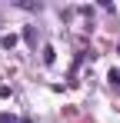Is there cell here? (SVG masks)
Here are the masks:
<instances>
[{"label": "cell", "instance_id": "obj_4", "mask_svg": "<svg viewBox=\"0 0 120 123\" xmlns=\"http://www.w3.org/2000/svg\"><path fill=\"white\" fill-rule=\"evenodd\" d=\"M23 123H30V120H23Z\"/></svg>", "mask_w": 120, "mask_h": 123}, {"label": "cell", "instance_id": "obj_3", "mask_svg": "<svg viewBox=\"0 0 120 123\" xmlns=\"http://www.w3.org/2000/svg\"><path fill=\"white\" fill-rule=\"evenodd\" d=\"M110 80H113V83L120 80V67H117V70H113V73H110Z\"/></svg>", "mask_w": 120, "mask_h": 123}, {"label": "cell", "instance_id": "obj_2", "mask_svg": "<svg viewBox=\"0 0 120 123\" xmlns=\"http://www.w3.org/2000/svg\"><path fill=\"white\" fill-rule=\"evenodd\" d=\"M0 123H17V117H10V113H0Z\"/></svg>", "mask_w": 120, "mask_h": 123}, {"label": "cell", "instance_id": "obj_1", "mask_svg": "<svg viewBox=\"0 0 120 123\" xmlns=\"http://www.w3.org/2000/svg\"><path fill=\"white\" fill-rule=\"evenodd\" d=\"M53 60H57V50H53V47H43V63L50 67Z\"/></svg>", "mask_w": 120, "mask_h": 123}]
</instances>
